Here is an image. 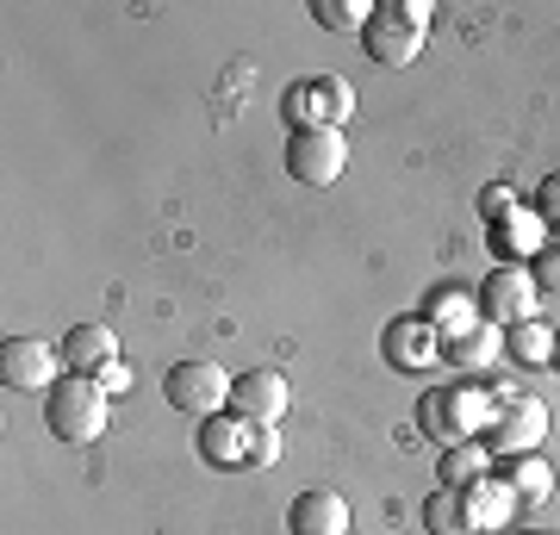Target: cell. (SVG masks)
<instances>
[{"label":"cell","instance_id":"cell-31","mask_svg":"<svg viewBox=\"0 0 560 535\" xmlns=\"http://www.w3.org/2000/svg\"><path fill=\"white\" fill-rule=\"evenodd\" d=\"M555 368H560V337H555Z\"/></svg>","mask_w":560,"mask_h":535},{"label":"cell","instance_id":"cell-30","mask_svg":"<svg viewBox=\"0 0 560 535\" xmlns=\"http://www.w3.org/2000/svg\"><path fill=\"white\" fill-rule=\"evenodd\" d=\"M511 535H560V530H511Z\"/></svg>","mask_w":560,"mask_h":535},{"label":"cell","instance_id":"cell-12","mask_svg":"<svg viewBox=\"0 0 560 535\" xmlns=\"http://www.w3.org/2000/svg\"><path fill=\"white\" fill-rule=\"evenodd\" d=\"M287 535H349V498L337 486H305L287 504Z\"/></svg>","mask_w":560,"mask_h":535},{"label":"cell","instance_id":"cell-2","mask_svg":"<svg viewBox=\"0 0 560 535\" xmlns=\"http://www.w3.org/2000/svg\"><path fill=\"white\" fill-rule=\"evenodd\" d=\"M113 423V393L94 374H62L44 393V430L57 442H94Z\"/></svg>","mask_w":560,"mask_h":535},{"label":"cell","instance_id":"cell-9","mask_svg":"<svg viewBox=\"0 0 560 535\" xmlns=\"http://www.w3.org/2000/svg\"><path fill=\"white\" fill-rule=\"evenodd\" d=\"M57 368H62V349L50 337H7V349H0V380L13 393H50Z\"/></svg>","mask_w":560,"mask_h":535},{"label":"cell","instance_id":"cell-3","mask_svg":"<svg viewBox=\"0 0 560 535\" xmlns=\"http://www.w3.org/2000/svg\"><path fill=\"white\" fill-rule=\"evenodd\" d=\"M342 168H349V138L337 125H305V131H287V175L300 187H337Z\"/></svg>","mask_w":560,"mask_h":535},{"label":"cell","instance_id":"cell-20","mask_svg":"<svg viewBox=\"0 0 560 535\" xmlns=\"http://www.w3.org/2000/svg\"><path fill=\"white\" fill-rule=\"evenodd\" d=\"M467 516H474V530H511V511H517V492L504 486L499 474H486L480 486H467Z\"/></svg>","mask_w":560,"mask_h":535},{"label":"cell","instance_id":"cell-17","mask_svg":"<svg viewBox=\"0 0 560 535\" xmlns=\"http://www.w3.org/2000/svg\"><path fill=\"white\" fill-rule=\"evenodd\" d=\"M499 479L517 492V504H548V498H555V467H548L541 449H529V455H504Z\"/></svg>","mask_w":560,"mask_h":535},{"label":"cell","instance_id":"cell-22","mask_svg":"<svg viewBox=\"0 0 560 535\" xmlns=\"http://www.w3.org/2000/svg\"><path fill=\"white\" fill-rule=\"evenodd\" d=\"M555 337L560 330H548L541 317H529V324H517V330H504V349H511L517 368H555Z\"/></svg>","mask_w":560,"mask_h":535},{"label":"cell","instance_id":"cell-1","mask_svg":"<svg viewBox=\"0 0 560 535\" xmlns=\"http://www.w3.org/2000/svg\"><path fill=\"white\" fill-rule=\"evenodd\" d=\"M499 398L492 386H430L418 398V437H436L442 449H455V442H474L492 430V417H499Z\"/></svg>","mask_w":560,"mask_h":535},{"label":"cell","instance_id":"cell-10","mask_svg":"<svg viewBox=\"0 0 560 535\" xmlns=\"http://www.w3.org/2000/svg\"><path fill=\"white\" fill-rule=\"evenodd\" d=\"M287 405H293V386H287L280 368H249V374L231 380V411L243 423H280Z\"/></svg>","mask_w":560,"mask_h":535},{"label":"cell","instance_id":"cell-28","mask_svg":"<svg viewBox=\"0 0 560 535\" xmlns=\"http://www.w3.org/2000/svg\"><path fill=\"white\" fill-rule=\"evenodd\" d=\"M386 13L405 20L411 32H423V25H430V0H386Z\"/></svg>","mask_w":560,"mask_h":535},{"label":"cell","instance_id":"cell-23","mask_svg":"<svg viewBox=\"0 0 560 535\" xmlns=\"http://www.w3.org/2000/svg\"><path fill=\"white\" fill-rule=\"evenodd\" d=\"M312 20H318L324 32H337V38H361L368 20H374V7H368V0H312Z\"/></svg>","mask_w":560,"mask_h":535},{"label":"cell","instance_id":"cell-15","mask_svg":"<svg viewBox=\"0 0 560 535\" xmlns=\"http://www.w3.org/2000/svg\"><path fill=\"white\" fill-rule=\"evenodd\" d=\"M442 356L455 361V374H492L504 361V330L499 324H474V330H460V337H442Z\"/></svg>","mask_w":560,"mask_h":535},{"label":"cell","instance_id":"cell-19","mask_svg":"<svg viewBox=\"0 0 560 535\" xmlns=\"http://www.w3.org/2000/svg\"><path fill=\"white\" fill-rule=\"evenodd\" d=\"M423 317L436 324L442 337H460V330L480 324V299L467 293V287H430V293H423Z\"/></svg>","mask_w":560,"mask_h":535},{"label":"cell","instance_id":"cell-4","mask_svg":"<svg viewBox=\"0 0 560 535\" xmlns=\"http://www.w3.org/2000/svg\"><path fill=\"white\" fill-rule=\"evenodd\" d=\"M280 113H287V131H305V125H349L355 113V88L342 75H300L280 100Z\"/></svg>","mask_w":560,"mask_h":535},{"label":"cell","instance_id":"cell-14","mask_svg":"<svg viewBox=\"0 0 560 535\" xmlns=\"http://www.w3.org/2000/svg\"><path fill=\"white\" fill-rule=\"evenodd\" d=\"M249 442H256V423H243L237 411H219L200 423V455L212 467H249Z\"/></svg>","mask_w":560,"mask_h":535},{"label":"cell","instance_id":"cell-27","mask_svg":"<svg viewBox=\"0 0 560 535\" xmlns=\"http://www.w3.org/2000/svg\"><path fill=\"white\" fill-rule=\"evenodd\" d=\"M280 461V430L275 423H256V442H249V467H275Z\"/></svg>","mask_w":560,"mask_h":535},{"label":"cell","instance_id":"cell-25","mask_svg":"<svg viewBox=\"0 0 560 535\" xmlns=\"http://www.w3.org/2000/svg\"><path fill=\"white\" fill-rule=\"evenodd\" d=\"M517 212V194H511V181H486V194H480V219L486 224H499Z\"/></svg>","mask_w":560,"mask_h":535},{"label":"cell","instance_id":"cell-24","mask_svg":"<svg viewBox=\"0 0 560 535\" xmlns=\"http://www.w3.org/2000/svg\"><path fill=\"white\" fill-rule=\"evenodd\" d=\"M529 280H536V293H555L560 299V237L541 243V256L529 261Z\"/></svg>","mask_w":560,"mask_h":535},{"label":"cell","instance_id":"cell-13","mask_svg":"<svg viewBox=\"0 0 560 535\" xmlns=\"http://www.w3.org/2000/svg\"><path fill=\"white\" fill-rule=\"evenodd\" d=\"M361 50L381 62V69H405V62H418L423 32H411V25L393 20L386 7H374V20H368V32H361Z\"/></svg>","mask_w":560,"mask_h":535},{"label":"cell","instance_id":"cell-6","mask_svg":"<svg viewBox=\"0 0 560 535\" xmlns=\"http://www.w3.org/2000/svg\"><path fill=\"white\" fill-rule=\"evenodd\" d=\"M541 437H548V405H541L536 393H504L499 398V417H492V430H486V449L492 455H529V449H541Z\"/></svg>","mask_w":560,"mask_h":535},{"label":"cell","instance_id":"cell-16","mask_svg":"<svg viewBox=\"0 0 560 535\" xmlns=\"http://www.w3.org/2000/svg\"><path fill=\"white\" fill-rule=\"evenodd\" d=\"M106 361H119V337H113L106 324H75V330L62 337V368H69V374H101Z\"/></svg>","mask_w":560,"mask_h":535},{"label":"cell","instance_id":"cell-21","mask_svg":"<svg viewBox=\"0 0 560 535\" xmlns=\"http://www.w3.org/2000/svg\"><path fill=\"white\" fill-rule=\"evenodd\" d=\"M423 530L430 535H480L474 530V516H467V498L460 492H448V486H436V492L423 498Z\"/></svg>","mask_w":560,"mask_h":535},{"label":"cell","instance_id":"cell-8","mask_svg":"<svg viewBox=\"0 0 560 535\" xmlns=\"http://www.w3.org/2000/svg\"><path fill=\"white\" fill-rule=\"evenodd\" d=\"M381 356H386V368H393V374H423V368L442 356V330L423 312H399L381 330Z\"/></svg>","mask_w":560,"mask_h":535},{"label":"cell","instance_id":"cell-5","mask_svg":"<svg viewBox=\"0 0 560 535\" xmlns=\"http://www.w3.org/2000/svg\"><path fill=\"white\" fill-rule=\"evenodd\" d=\"M162 398L187 417H219L231 411V374H224L219 361H175L168 374H162Z\"/></svg>","mask_w":560,"mask_h":535},{"label":"cell","instance_id":"cell-7","mask_svg":"<svg viewBox=\"0 0 560 535\" xmlns=\"http://www.w3.org/2000/svg\"><path fill=\"white\" fill-rule=\"evenodd\" d=\"M474 299H480V317H486V324H499V330L529 324V317H536V305H541L529 268H492V275L474 287Z\"/></svg>","mask_w":560,"mask_h":535},{"label":"cell","instance_id":"cell-18","mask_svg":"<svg viewBox=\"0 0 560 535\" xmlns=\"http://www.w3.org/2000/svg\"><path fill=\"white\" fill-rule=\"evenodd\" d=\"M499 467V455L486 449L480 437L474 442H455V449H442V461H436V479L448 486V492H467V486H480L486 474Z\"/></svg>","mask_w":560,"mask_h":535},{"label":"cell","instance_id":"cell-26","mask_svg":"<svg viewBox=\"0 0 560 535\" xmlns=\"http://www.w3.org/2000/svg\"><path fill=\"white\" fill-rule=\"evenodd\" d=\"M536 212H541V224H548V231L560 237V168L536 187Z\"/></svg>","mask_w":560,"mask_h":535},{"label":"cell","instance_id":"cell-29","mask_svg":"<svg viewBox=\"0 0 560 535\" xmlns=\"http://www.w3.org/2000/svg\"><path fill=\"white\" fill-rule=\"evenodd\" d=\"M106 386V393H131V368H125V361H106L101 374H94Z\"/></svg>","mask_w":560,"mask_h":535},{"label":"cell","instance_id":"cell-11","mask_svg":"<svg viewBox=\"0 0 560 535\" xmlns=\"http://www.w3.org/2000/svg\"><path fill=\"white\" fill-rule=\"evenodd\" d=\"M486 231H492L486 243H492V256H499V268H529V261L541 256V243L555 237V231L541 224V212H536V206H517L511 219L486 224Z\"/></svg>","mask_w":560,"mask_h":535}]
</instances>
